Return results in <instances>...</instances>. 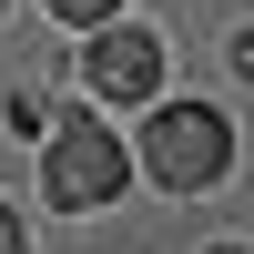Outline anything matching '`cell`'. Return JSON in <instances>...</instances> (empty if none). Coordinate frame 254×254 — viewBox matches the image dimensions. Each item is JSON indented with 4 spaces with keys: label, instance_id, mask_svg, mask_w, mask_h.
Masks as SVG:
<instances>
[{
    "label": "cell",
    "instance_id": "obj_1",
    "mask_svg": "<svg viewBox=\"0 0 254 254\" xmlns=\"http://www.w3.org/2000/svg\"><path fill=\"white\" fill-rule=\"evenodd\" d=\"M122 173H132V153L112 142V122H102V112H81V122H61V132H51L41 193H51L61 214H92V203H112V193H122Z\"/></svg>",
    "mask_w": 254,
    "mask_h": 254
},
{
    "label": "cell",
    "instance_id": "obj_2",
    "mask_svg": "<svg viewBox=\"0 0 254 254\" xmlns=\"http://www.w3.org/2000/svg\"><path fill=\"white\" fill-rule=\"evenodd\" d=\"M142 163H153V183H173V193H203V183H224V163H234V132H224V112H203V102H173V112L142 122Z\"/></svg>",
    "mask_w": 254,
    "mask_h": 254
},
{
    "label": "cell",
    "instance_id": "obj_3",
    "mask_svg": "<svg viewBox=\"0 0 254 254\" xmlns=\"http://www.w3.org/2000/svg\"><path fill=\"white\" fill-rule=\"evenodd\" d=\"M81 71H92L102 102H153V81H163V41H153V31H92Z\"/></svg>",
    "mask_w": 254,
    "mask_h": 254
},
{
    "label": "cell",
    "instance_id": "obj_4",
    "mask_svg": "<svg viewBox=\"0 0 254 254\" xmlns=\"http://www.w3.org/2000/svg\"><path fill=\"white\" fill-rule=\"evenodd\" d=\"M51 10H61V20H81V31H112V10H122V0H51Z\"/></svg>",
    "mask_w": 254,
    "mask_h": 254
},
{
    "label": "cell",
    "instance_id": "obj_5",
    "mask_svg": "<svg viewBox=\"0 0 254 254\" xmlns=\"http://www.w3.org/2000/svg\"><path fill=\"white\" fill-rule=\"evenodd\" d=\"M0 122H10V132H41V122H51V102H31V92H10V102H0Z\"/></svg>",
    "mask_w": 254,
    "mask_h": 254
},
{
    "label": "cell",
    "instance_id": "obj_6",
    "mask_svg": "<svg viewBox=\"0 0 254 254\" xmlns=\"http://www.w3.org/2000/svg\"><path fill=\"white\" fill-rule=\"evenodd\" d=\"M0 254H31V244H20V214H10V203H0Z\"/></svg>",
    "mask_w": 254,
    "mask_h": 254
},
{
    "label": "cell",
    "instance_id": "obj_7",
    "mask_svg": "<svg viewBox=\"0 0 254 254\" xmlns=\"http://www.w3.org/2000/svg\"><path fill=\"white\" fill-rule=\"evenodd\" d=\"M234 71H244V81H254V31H244V41H234Z\"/></svg>",
    "mask_w": 254,
    "mask_h": 254
},
{
    "label": "cell",
    "instance_id": "obj_8",
    "mask_svg": "<svg viewBox=\"0 0 254 254\" xmlns=\"http://www.w3.org/2000/svg\"><path fill=\"white\" fill-rule=\"evenodd\" d=\"M214 254H244V244H214Z\"/></svg>",
    "mask_w": 254,
    "mask_h": 254
}]
</instances>
